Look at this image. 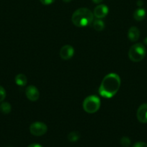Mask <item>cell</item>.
<instances>
[{
	"mask_svg": "<svg viewBox=\"0 0 147 147\" xmlns=\"http://www.w3.org/2000/svg\"><path fill=\"white\" fill-rule=\"evenodd\" d=\"M120 84V76L116 73H110L105 76L102 80L98 93L105 98H111L118 92Z\"/></svg>",
	"mask_w": 147,
	"mask_h": 147,
	"instance_id": "1",
	"label": "cell"
},
{
	"mask_svg": "<svg viewBox=\"0 0 147 147\" xmlns=\"http://www.w3.org/2000/svg\"><path fill=\"white\" fill-rule=\"evenodd\" d=\"M93 21L94 14L88 8H79L72 14L71 22L77 27H87L92 24Z\"/></svg>",
	"mask_w": 147,
	"mask_h": 147,
	"instance_id": "2",
	"label": "cell"
},
{
	"mask_svg": "<svg viewBox=\"0 0 147 147\" xmlns=\"http://www.w3.org/2000/svg\"><path fill=\"white\" fill-rule=\"evenodd\" d=\"M146 55L145 46L141 43H136L131 46L128 51V57L134 63L141 62Z\"/></svg>",
	"mask_w": 147,
	"mask_h": 147,
	"instance_id": "3",
	"label": "cell"
},
{
	"mask_svg": "<svg viewBox=\"0 0 147 147\" xmlns=\"http://www.w3.org/2000/svg\"><path fill=\"white\" fill-rule=\"evenodd\" d=\"M101 106L100 99L98 96L92 95L89 96L84 100L82 107L87 113H95L99 109Z\"/></svg>",
	"mask_w": 147,
	"mask_h": 147,
	"instance_id": "4",
	"label": "cell"
},
{
	"mask_svg": "<svg viewBox=\"0 0 147 147\" xmlns=\"http://www.w3.org/2000/svg\"><path fill=\"white\" fill-rule=\"evenodd\" d=\"M48 127L43 122H34L30 126V131L32 135L35 136H41L47 132Z\"/></svg>",
	"mask_w": 147,
	"mask_h": 147,
	"instance_id": "5",
	"label": "cell"
},
{
	"mask_svg": "<svg viewBox=\"0 0 147 147\" xmlns=\"http://www.w3.org/2000/svg\"><path fill=\"white\" fill-rule=\"evenodd\" d=\"M25 95L27 98L30 101H37L40 97L39 90L35 86H29L25 90Z\"/></svg>",
	"mask_w": 147,
	"mask_h": 147,
	"instance_id": "6",
	"label": "cell"
},
{
	"mask_svg": "<svg viewBox=\"0 0 147 147\" xmlns=\"http://www.w3.org/2000/svg\"><path fill=\"white\" fill-rule=\"evenodd\" d=\"M59 55H60L61 58L63 60H69L74 55V48L70 45H65L61 48Z\"/></svg>",
	"mask_w": 147,
	"mask_h": 147,
	"instance_id": "7",
	"label": "cell"
},
{
	"mask_svg": "<svg viewBox=\"0 0 147 147\" xmlns=\"http://www.w3.org/2000/svg\"><path fill=\"white\" fill-rule=\"evenodd\" d=\"M109 12V9L105 4H99L94 9V17L97 19L105 18Z\"/></svg>",
	"mask_w": 147,
	"mask_h": 147,
	"instance_id": "8",
	"label": "cell"
},
{
	"mask_svg": "<svg viewBox=\"0 0 147 147\" xmlns=\"http://www.w3.org/2000/svg\"><path fill=\"white\" fill-rule=\"evenodd\" d=\"M136 117L141 123H147V103H144L138 107Z\"/></svg>",
	"mask_w": 147,
	"mask_h": 147,
	"instance_id": "9",
	"label": "cell"
},
{
	"mask_svg": "<svg viewBox=\"0 0 147 147\" xmlns=\"http://www.w3.org/2000/svg\"><path fill=\"white\" fill-rule=\"evenodd\" d=\"M140 37V30L138 27H131L128 30V38L131 42H136Z\"/></svg>",
	"mask_w": 147,
	"mask_h": 147,
	"instance_id": "10",
	"label": "cell"
},
{
	"mask_svg": "<svg viewBox=\"0 0 147 147\" xmlns=\"http://www.w3.org/2000/svg\"><path fill=\"white\" fill-rule=\"evenodd\" d=\"M146 10L140 7V8L135 9V11H134L133 18L136 21L141 22L144 20V18L146 17Z\"/></svg>",
	"mask_w": 147,
	"mask_h": 147,
	"instance_id": "11",
	"label": "cell"
},
{
	"mask_svg": "<svg viewBox=\"0 0 147 147\" xmlns=\"http://www.w3.org/2000/svg\"><path fill=\"white\" fill-rule=\"evenodd\" d=\"M27 83V78L25 76V75L22 74V73H20V74L17 75L15 77V83L18 86L20 87H23L25 86Z\"/></svg>",
	"mask_w": 147,
	"mask_h": 147,
	"instance_id": "12",
	"label": "cell"
},
{
	"mask_svg": "<svg viewBox=\"0 0 147 147\" xmlns=\"http://www.w3.org/2000/svg\"><path fill=\"white\" fill-rule=\"evenodd\" d=\"M92 26H93L94 29H95L96 31L100 32L105 29V24L104 23V22L102 20H101L100 19H97L96 20L93 21L92 22Z\"/></svg>",
	"mask_w": 147,
	"mask_h": 147,
	"instance_id": "13",
	"label": "cell"
},
{
	"mask_svg": "<svg viewBox=\"0 0 147 147\" xmlns=\"http://www.w3.org/2000/svg\"><path fill=\"white\" fill-rule=\"evenodd\" d=\"M0 110L4 114H9L11 112L12 106L8 102H2L0 106Z\"/></svg>",
	"mask_w": 147,
	"mask_h": 147,
	"instance_id": "14",
	"label": "cell"
},
{
	"mask_svg": "<svg viewBox=\"0 0 147 147\" xmlns=\"http://www.w3.org/2000/svg\"><path fill=\"white\" fill-rule=\"evenodd\" d=\"M67 139L71 142H76L80 139V134L78 131H71L68 134Z\"/></svg>",
	"mask_w": 147,
	"mask_h": 147,
	"instance_id": "15",
	"label": "cell"
},
{
	"mask_svg": "<svg viewBox=\"0 0 147 147\" xmlns=\"http://www.w3.org/2000/svg\"><path fill=\"white\" fill-rule=\"evenodd\" d=\"M120 144L123 147H129L131 146V139L127 136H123L120 139Z\"/></svg>",
	"mask_w": 147,
	"mask_h": 147,
	"instance_id": "16",
	"label": "cell"
},
{
	"mask_svg": "<svg viewBox=\"0 0 147 147\" xmlns=\"http://www.w3.org/2000/svg\"><path fill=\"white\" fill-rule=\"evenodd\" d=\"M6 98V91L2 86H0V103L4 101Z\"/></svg>",
	"mask_w": 147,
	"mask_h": 147,
	"instance_id": "17",
	"label": "cell"
},
{
	"mask_svg": "<svg viewBox=\"0 0 147 147\" xmlns=\"http://www.w3.org/2000/svg\"><path fill=\"white\" fill-rule=\"evenodd\" d=\"M133 147H147V144L145 143V142H136L135 144H134V145Z\"/></svg>",
	"mask_w": 147,
	"mask_h": 147,
	"instance_id": "18",
	"label": "cell"
},
{
	"mask_svg": "<svg viewBox=\"0 0 147 147\" xmlns=\"http://www.w3.org/2000/svg\"><path fill=\"white\" fill-rule=\"evenodd\" d=\"M55 1L56 0H40V1L43 5H50L53 4Z\"/></svg>",
	"mask_w": 147,
	"mask_h": 147,
	"instance_id": "19",
	"label": "cell"
},
{
	"mask_svg": "<svg viewBox=\"0 0 147 147\" xmlns=\"http://www.w3.org/2000/svg\"><path fill=\"white\" fill-rule=\"evenodd\" d=\"M27 147H43L40 144H32L29 145Z\"/></svg>",
	"mask_w": 147,
	"mask_h": 147,
	"instance_id": "20",
	"label": "cell"
},
{
	"mask_svg": "<svg viewBox=\"0 0 147 147\" xmlns=\"http://www.w3.org/2000/svg\"><path fill=\"white\" fill-rule=\"evenodd\" d=\"M143 4H144V2H143V1H141V0H138V1H137V5H138V7H141V6L143 5Z\"/></svg>",
	"mask_w": 147,
	"mask_h": 147,
	"instance_id": "21",
	"label": "cell"
},
{
	"mask_svg": "<svg viewBox=\"0 0 147 147\" xmlns=\"http://www.w3.org/2000/svg\"><path fill=\"white\" fill-rule=\"evenodd\" d=\"M102 1H103V0H92V1H93L94 3H95V4H99V3L102 2Z\"/></svg>",
	"mask_w": 147,
	"mask_h": 147,
	"instance_id": "22",
	"label": "cell"
},
{
	"mask_svg": "<svg viewBox=\"0 0 147 147\" xmlns=\"http://www.w3.org/2000/svg\"><path fill=\"white\" fill-rule=\"evenodd\" d=\"M144 45H146L147 46V37H146V38L144 40Z\"/></svg>",
	"mask_w": 147,
	"mask_h": 147,
	"instance_id": "23",
	"label": "cell"
},
{
	"mask_svg": "<svg viewBox=\"0 0 147 147\" xmlns=\"http://www.w3.org/2000/svg\"><path fill=\"white\" fill-rule=\"evenodd\" d=\"M71 1V0H63V2H65V3H69V2H70Z\"/></svg>",
	"mask_w": 147,
	"mask_h": 147,
	"instance_id": "24",
	"label": "cell"
}]
</instances>
